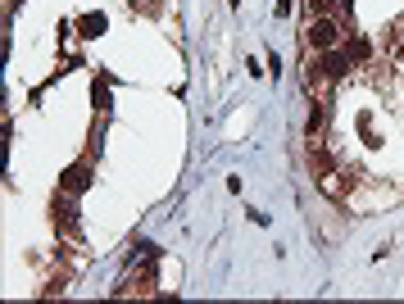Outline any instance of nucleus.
Instances as JSON below:
<instances>
[{
  "mask_svg": "<svg viewBox=\"0 0 404 304\" xmlns=\"http://www.w3.org/2000/svg\"><path fill=\"white\" fill-rule=\"evenodd\" d=\"M309 46L314 51H332V46L341 41V23L336 19H327V14H318V19H309Z\"/></svg>",
  "mask_w": 404,
  "mask_h": 304,
  "instance_id": "1",
  "label": "nucleus"
},
{
  "mask_svg": "<svg viewBox=\"0 0 404 304\" xmlns=\"http://www.w3.org/2000/svg\"><path fill=\"white\" fill-rule=\"evenodd\" d=\"M350 64H354V59L332 46V51H323V59H318V73H323V78H332V82H341L350 73Z\"/></svg>",
  "mask_w": 404,
  "mask_h": 304,
  "instance_id": "2",
  "label": "nucleus"
},
{
  "mask_svg": "<svg viewBox=\"0 0 404 304\" xmlns=\"http://www.w3.org/2000/svg\"><path fill=\"white\" fill-rule=\"evenodd\" d=\"M87 187H91V168L87 164H73V168L59 173V191H64V196H82Z\"/></svg>",
  "mask_w": 404,
  "mask_h": 304,
  "instance_id": "3",
  "label": "nucleus"
},
{
  "mask_svg": "<svg viewBox=\"0 0 404 304\" xmlns=\"http://www.w3.org/2000/svg\"><path fill=\"white\" fill-rule=\"evenodd\" d=\"M55 227H59V232H68V236L78 232V209H73L68 200H59V196H55Z\"/></svg>",
  "mask_w": 404,
  "mask_h": 304,
  "instance_id": "4",
  "label": "nucleus"
},
{
  "mask_svg": "<svg viewBox=\"0 0 404 304\" xmlns=\"http://www.w3.org/2000/svg\"><path fill=\"white\" fill-rule=\"evenodd\" d=\"M105 28H109L105 14H87V19H82V36H100Z\"/></svg>",
  "mask_w": 404,
  "mask_h": 304,
  "instance_id": "5",
  "label": "nucleus"
},
{
  "mask_svg": "<svg viewBox=\"0 0 404 304\" xmlns=\"http://www.w3.org/2000/svg\"><path fill=\"white\" fill-rule=\"evenodd\" d=\"M323 123H327V114H323V105H314V109H309V123H304V132H309V141L318 137V132H323Z\"/></svg>",
  "mask_w": 404,
  "mask_h": 304,
  "instance_id": "6",
  "label": "nucleus"
},
{
  "mask_svg": "<svg viewBox=\"0 0 404 304\" xmlns=\"http://www.w3.org/2000/svg\"><path fill=\"white\" fill-rule=\"evenodd\" d=\"M346 55H350V59H368V41H363V36H350V41H346Z\"/></svg>",
  "mask_w": 404,
  "mask_h": 304,
  "instance_id": "7",
  "label": "nucleus"
},
{
  "mask_svg": "<svg viewBox=\"0 0 404 304\" xmlns=\"http://www.w3.org/2000/svg\"><path fill=\"white\" fill-rule=\"evenodd\" d=\"M323 5H332V0H309V9H323Z\"/></svg>",
  "mask_w": 404,
  "mask_h": 304,
  "instance_id": "8",
  "label": "nucleus"
},
{
  "mask_svg": "<svg viewBox=\"0 0 404 304\" xmlns=\"http://www.w3.org/2000/svg\"><path fill=\"white\" fill-rule=\"evenodd\" d=\"M232 5H237V0H232Z\"/></svg>",
  "mask_w": 404,
  "mask_h": 304,
  "instance_id": "9",
  "label": "nucleus"
}]
</instances>
